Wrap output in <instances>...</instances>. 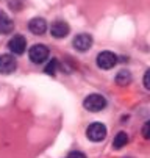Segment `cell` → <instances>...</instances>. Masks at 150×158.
Segmentation results:
<instances>
[{"label":"cell","mask_w":150,"mask_h":158,"mask_svg":"<svg viewBox=\"0 0 150 158\" xmlns=\"http://www.w3.org/2000/svg\"><path fill=\"white\" fill-rule=\"evenodd\" d=\"M86 136L92 143H100L106 136V127L102 122H92L86 130Z\"/></svg>","instance_id":"obj_1"},{"label":"cell","mask_w":150,"mask_h":158,"mask_svg":"<svg viewBox=\"0 0 150 158\" xmlns=\"http://www.w3.org/2000/svg\"><path fill=\"white\" fill-rule=\"evenodd\" d=\"M83 106L86 108L88 111H92V113H97V111H102L105 106H106V100L103 96L100 94H89L83 102Z\"/></svg>","instance_id":"obj_2"},{"label":"cell","mask_w":150,"mask_h":158,"mask_svg":"<svg viewBox=\"0 0 150 158\" xmlns=\"http://www.w3.org/2000/svg\"><path fill=\"white\" fill-rule=\"evenodd\" d=\"M117 64V56L113 53V52H100L97 55V66L103 71H108V69H113V67Z\"/></svg>","instance_id":"obj_3"},{"label":"cell","mask_w":150,"mask_h":158,"mask_svg":"<svg viewBox=\"0 0 150 158\" xmlns=\"http://www.w3.org/2000/svg\"><path fill=\"white\" fill-rule=\"evenodd\" d=\"M28 56L34 64H41L49 58V49L44 46V44H34L28 52Z\"/></svg>","instance_id":"obj_4"},{"label":"cell","mask_w":150,"mask_h":158,"mask_svg":"<svg viewBox=\"0 0 150 158\" xmlns=\"http://www.w3.org/2000/svg\"><path fill=\"white\" fill-rule=\"evenodd\" d=\"M8 47L14 55H22L25 52V49H27V41H25V38L22 35H16V36H13L10 39Z\"/></svg>","instance_id":"obj_5"},{"label":"cell","mask_w":150,"mask_h":158,"mask_svg":"<svg viewBox=\"0 0 150 158\" xmlns=\"http://www.w3.org/2000/svg\"><path fill=\"white\" fill-rule=\"evenodd\" d=\"M91 46H92V36L88 33H80L74 39V47L78 52H86L88 49H91Z\"/></svg>","instance_id":"obj_6"},{"label":"cell","mask_w":150,"mask_h":158,"mask_svg":"<svg viewBox=\"0 0 150 158\" xmlns=\"http://www.w3.org/2000/svg\"><path fill=\"white\" fill-rule=\"evenodd\" d=\"M50 33L53 38H64V36H67L69 33V25H67V22H64V20H55L53 24L50 25Z\"/></svg>","instance_id":"obj_7"},{"label":"cell","mask_w":150,"mask_h":158,"mask_svg":"<svg viewBox=\"0 0 150 158\" xmlns=\"http://www.w3.org/2000/svg\"><path fill=\"white\" fill-rule=\"evenodd\" d=\"M28 30L33 35H44L47 31V22L42 17H34L28 22Z\"/></svg>","instance_id":"obj_8"},{"label":"cell","mask_w":150,"mask_h":158,"mask_svg":"<svg viewBox=\"0 0 150 158\" xmlns=\"http://www.w3.org/2000/svg\"><path fill=\"white\" fill-rule=\"evenodd\" d=\"M16 60L11 55H2L0 56V72L2 74H11L16 71Z\"/></svg>","instance_id":"obj_9"},{"label":"cell","mask_w":150,"mask_h":158,"mask_svg":"<svg viewBox=\"0 0 150 158\" xmlns=\"http://www.w3.org/2000/svg\"><path fill=\"white\" fill-rule=\"evenodd\" d=\"M13 20L8 17L6 13L3 11H0V35H6L13 30Z\"/></svg>","instance_id":"obj_10"},{"label":"cell","mask_w":150,"mask_h":158,"mask_svg":"<svg viewBox=\"0 0 150 158\" xmlns=\"http://www.w3.org/2000/svg\"><path fill=\"white\" fill-rule=\"evenodd\" d=\"M130 81H132V74L128 71H120L116 75V83L119 86H127V85H130Z\"/></svg>","instance_id":"obj_11"},{"label":"cell","mask_w":150,"mask_h":158,"mask_svg":"<svg viewBox=\"0 0 150 158\" xmlns=\"http://www.w3.org/2000/svg\"><path fill=\"white\" fill-rule=\"evenodd\" d=\"M127 143H128V136H127V133H125V131H119V133L116 135L114 141H113V146H114L116 149H120V147H124Z\"/></svg>","instance_id":"obj_12"},{"label":"cell","mask_w":150,"mask_h":158,"mask_svg":"<svg viewBox=\"0 0 150 158\" xmlns=\"http://www.w3.org/2000/svg\"><path fill=\"white\" fill-rule=\"evenodd\" d=\"M56 69H58V60H50L49 63H47V66H46V74H49V75H55L56 74Z\"/></svg>","instance_id":"obj_13"},{"label":"cell","mask_w":150,"mask_h":158,"mask_svg":"<svg viewBox=\"0 0 150 158\" xmlns=\"http://www.w3.org/2000/svg\"><path fill=\"white\" fill-rule=\"evenodd\" d=\"M142 136L145 139H150V121H147L144 125H142Z\"/></svg>","instance_id":"obj_14"},{"label":"cell","mask_w":150,"mask_h":158,"mask_svg":"<svg viewBox=\"0 0 150 158\" xmlns=\"http://www.w3.org/2000/svg\"><path fill=\"white\" fill-rule=\"evenodd\" d=\"M144 86L148 89V91H150V69H147L145 71V74H144Z\"/></svg>","instance_id":"obj_15"},{"label":"cell","mask_w":150,"mask_h":158,"mask_svg":"<svg viewBox=\"0 0 150 158\" xmlns=\"http://www.w3.org/2000/svg\"><path fill=\"white\" fill-rule=\"evenodd\" d=\"M67 158H86V155L81 153V152H71L67 155Z\"/></svg>","instance_id":"obj_16"}]
</instances>
